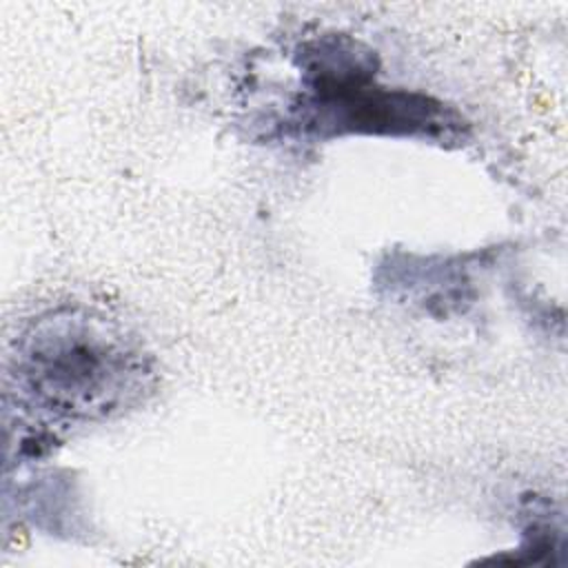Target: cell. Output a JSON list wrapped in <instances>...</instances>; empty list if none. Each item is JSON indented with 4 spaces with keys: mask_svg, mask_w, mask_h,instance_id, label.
Returning <instances> with one entry per match:
<instances>
[{
    "mask_svg": "<svg viewBox=\"0 0 568 568\" xmlns=\"http://www.w3.org/2000/svg\"><path fill=\"white\" fill-rule=\"evenodd\" d=\"M16 377L29 399L64 419H102L138 402L151 384L142 348L102 315L64 308L18 339Z\"/></svg>",
    "mask_w": 568,
    "mask_h": 568,
    "instance_id": "6da1fadb",
    "label": "cell"
}]
</instances>
